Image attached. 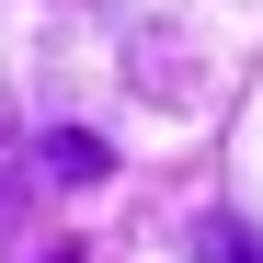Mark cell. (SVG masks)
Here are the masks:
<instances>
[{
	"label": "cell",
	"mask_w": 263,
	"mask_h": 263,
	"mask_svg": "<svg viewBox=\"0 0 263 263\" xmlns=\"http://www.w3.org/2000/svg\"><path fill=\"white\" fill-rule=\"evenodd\" d=\"M195 263H263V240L240 229V217H195V240H183Z\"/></svg>",
	"instance_id": "7a4b0ae2"
},
{
	"label": "cell",
	"mask_w": 263,
	"mask_h": 263,
	"mask_svg": "<svg viewBox=\"0 0 263 263\" xmlns=\"http://www.w3.org/2000/svg\"><path fill=\"white\" fill-rule=\"evenodd\" d=\"M46 172H58V183H103V172H115V149L92 138V126H58V138H46Z\"/></svg>",
	"instance_id": "6da1fadb"
}]
</instances>
